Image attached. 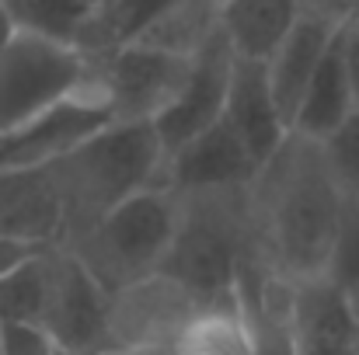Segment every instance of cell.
<instances>
[{"mask_svg":"<svg viewBox=\"0 0 359 355\" xmlns=\"http://www.w3.org/2000/svg\"><path fill=\"white\" fill-rule=\"evenodd\" d=\"M346 209L349 195L332 171L325 143L286 132L244 185L251 261L290 286L328 279Z\"/></svg>","mask_w":359,"mask_h":355,"instance_id":"1","label":"cell"},{"mask_svg":"<svg viewBox=\"0 0 359 355\" xmlns=\"http://www.w3.org/2000/svg\"><path fill=\"white\" fill-rule=\"evenodd\" d=\"M164 160L168 153L150 122H109L70 153L46 164L63 202V244L136 192L164 185Z\"/></svg>","mask_w":359,"mask_h":355,"instance_id":"2","label":"cell"},{"mask_svg":"<svg viewBox=\"0 0 359 355\" xmlns=\"http://www.w3.org/2000/svg\"><path fill=\"white\" fill-rule=\"evenodd\" d=\"M178 195V192H175ZM248 261L244 188L178 195V223L157 272L185 286L206 314L241 310V268Z\"/></svg>","mask_w":359,"mask_h":355,"instance_id":"3","label":"cell"},{"mask_svg":"<svg viewBox=\"0 0 359 355\" xmlns=\"http://www.w3.org/2000/svg\"><path fill=\"white\" fill-rule=\"evenodd\" d=\"M175 223H178V195L157 185L119 202L95 227H88L63 247L112 296L161 268L175 237Z\"/></svg>","mask_w":359,"mask_h":355,"instance_id":"4","label":"cell"},{"mask_svg":"<svg viewBox=\"0 0 359 355\" xmlns=\"http://www.w3.org/2000/svg\"><path fill=\"white\" fill-rule=\"evenodd\" d=\"M98 74V56L70 42L14 28L0 42V139L25 122L81 91Z\"/></svg>","mask_w":359,"mask_h":355,"instance_id":"5","label":"cell"},{"mask_svg":"<svg viewBox=\"0 0 359 355\" xmlns=\"http://www.w3.org/2000/svg\"><path fill=\"white\" fill-rule=\"evenodd\" d=\"M199 314L206 310L185 286H178L164 272H154L109 296L105 345L178 349V342L185 338V331L196 324Z\"/></svg>","mask_w":359,"mask_h":355,"instance_id":"6","label":"cell"},{"mask_svg":"<svg viewBox=\"0 0 359 355\" xmlns=\"http://www.w3.org/2000/svg\"><path fill=\"white\" fill-rule=\"evenodd\" d=\"M192 60H178L136 42H122L98 56V84L112 122H157L189 81Z\"/></svg>","mask_w":359,"mask_h":355,"instance_id":"7","label":"cell"},{"mask_svg":"<svg viewBox=\"0 0 359 355\" xmlns=\"http://www.w3.org/2000/svg\"><path fill=\"white\" fill-rule=\"evenodd\" d=\"M109 293L98 279L67 251H46V303L39 328L56 349H95L105 345Z\"/></svg>","mask_w":359,"mask_h":355,"instance_id":"8","label":"cell"},{"mask_svg":"<svg viewBox=\"0 0 359 355\" xmlns=\"http://www.w3.org/2000/svg\"><path fill=\"white\" fill-rule=\"evenodd\" d=\"M112 122V109L105 102V91L95 81H88L81 91L60 98L46 112L14 129L11 136L0 139V167H42L70 153L77 143L95 136Z\"/></svg>","mask_w":359,"mask_h":355,"instance_id":"9","label":"cell"},{"mask_svg":"<svg viewBox=\"0 0 359 355\" xmlns=\"http://www.w3.org/2000/svg\"><path fill=\"white\" fill-rule=\"evenodd\" d=\"M255 174V160L244 150L234 129L220 118L164 160V188L178 195L192 192H220V188H244Z\"/></svg>","mask_w":359,"mask_h":355,"instance_id":"10","label":"cell"},{"mask_svg":"<svg viewBox=\"0 0 359 355\" xmlns=\"http://www.w3.org/2000/svg\"><path fill=\"white\" fill-rule=\"evenodd\" d=\"M231 67H234V53L224 39V32L192 60L189 81L182 88V95L171 102V109L154 122L157 139L164 146V153L178 150L182 143H189L192 136H199L203 129H210L213 122L224 116V98H227V81H231Z\"/></svg>","mask_w":359,"mask_h":355,"instance_id":"11","label":"cell"},{"mask_svg":"<svg viewBox=\"0 0 359 355\" xmlns=\"http://www.w3.org/2000/svg\"><path fill=\"white\" fill-rule=\"evenodd\" d=\"M342 21L346 18H339V14H325V11H307L304 7V14L290 28V35L265 60L269 88H272V98L279 105V116L286 122V129L293 125V116L300 109V98H304L311 77L318 74L328 46L335 42Z\"/></svg>","mask_w":359,"mask_h":355,"instance_id":"12","label":"cell"},{"mask_svg":"<svg viewBox=\"0 0 359 355\" xmlns=\"http://www.w3.org/2000/svg\"><path fill=\"white\" fill-rule=\"evenodd\" d=\"M0 237L35 247L63 244V202L49 167H0Z\"/></svg>","mask_w":359,"mask_h":355,"instance_id":"13","label":"cell"},{"mask_svg":"<svg viewBox=\"0 0 359 355\" xmlns=\"http://www.w3.org/2000/svg\"><path fill=\"white\" fill-rule=\"evenodd\" d=\"M220 118L234 129V136L251 153L255 167L262 160H269V153L286 139L290 129H286V122L279 116V105L272 98L265 63L234 56L231 81H227V98H224V116Z\"/></svg>","mask_w":359,"mask_h":355,"instance_id":"14","label":"cell"},{"mask_svg":"<svg viewBox=\"0 0 359 355\" xmlns=\"http://www.w3.org/2000/svg\"><path fill=\"white\" fill-rule=\"evenodd\" d=\"M356 335V317L349 314L342 293L328 279L297 286V303L290 321L293 355H353Z\"/></svg>","mask_w":359,"mask_h":355,"instance_id":"15","label":"cell"},{"mask_svg":"<svg viewBox=\"0 0 359 355\" xmlns=\"http://www.w3.org/2000/svg\"><path fill=\"white\" fill-rule=\"evenodd\" d=\"M220 35V0H164L126 42L196 60Z\"/></svg>","mask_w":359,"mask_h":355,"instance_id":"16","label":"cell"},{"mask_svg":"<svg viewBox=\"0 0 359 355\" xmlns=\"http://www.w3.org/2000/svg\"><path fill=\"white\" fill-rule=\"evenodd\" d=\"M300 14V0H220V32L238 60L265 63Z\"/></svg>","mask_w":359,"mask_h":355,"instance_id":"17","label":"cell"},{"mask_svg":"<svg viewBox=\"0 0 359 355\" xmlns=\"http://www.w3.org/2000/svg\"><path fill=\"white\" fill-rule=\"evenodd\" d=\"M353 112H356V98H353V88H349V77L342 67V53H339V35H335V42L328 46L318 74L311 77V84L300 98V109L293 116L290 132L325 143Z\"/></svg>","mask_w":359,"mask_h":355,"instance_id":"18","label":"cell"},{"mask_svg":"<svg viewBox=\"0 0 359 355\" xmlns=\"http://www.w3.org/2000/svg\"><path fill=\"white\" fill-rule=\"evenodd\" d=\"M175 355H255L251 328L241 310H213L199 314L185 331Z\"/></svg>","mask_w":359,"mask_h":355,"instance_id":"19","label":"cell"},{"mask_svg":"<svg viewBox=\"0 0 359 355\" xmlns=\"http://www.w3.org/2000/svg\"><path fill=\"white\" fill-rule=\"evenodd\" d=\"M49 251V247H46ZM46 251L18 265L14 272L0 275V321H42L46 303Z\"/></svg>","mask_w":359,"mask_h":355,"instance_id":"20","label":"cell"},{"mask_svg":"<svg viewBox=\"0 0 359 355\" xmlns=\"http://www.w3.org/2000/svg\"><path fill=\"white\" fill-rule=\"evenodd\" d=\"M328 282L342 293L349 314L356 317L359 324V202L349 199L346 220H342V234H339V247L332 258V272Z\"/></svg>","mask_w":359,"mask_h":355,"instance_id":"21","label":"cell"},{"mask_svg":"<svg viewBox=\"0 0 359 355\" xmlns=\"http://www.w3.org/2000/svg\"><path fill=\"white\" fill-rule=\"evenodd\" d=\"M325 153L346 195L359 202V109L325 139Z\"/></svg>","mask_w":359,"mask_h":355,"instance_id":"22","label":"cell"},{"mask_svg":"<svg viewBox=\"0 0 359 355\" xmlns=\"http://www.w3.org/2000/svg\"><path fill=\"white\" fill-rule=\"evenodd\" d=\"M53 342L39 324L0 321V352L4 355H53Z\"/></svg>","mask_w":359,"mask_h":355,"instance_id":"23","label":"cell"},{"mask_svg":"<svg viewBox=\"0 0 359 355\" xmlns=\"http://www.w3.org/2000/svg\"><path fill=\"white\" fill-rule=\"evenodd\" d=\"M339 53H342V67H346V77H349V88H353V98H356V109H359V25L342 21Z\"/></svg>","mask_w":359,"mask_h":355,"instance_id":"24","label":"cell"},{"mask_svg":"<svg viewBox=\"0 0 359 355\" xmlns=\"http://www.w3.org/2000/svg\"><path fill=\"white\" fill-rule=\"evenodd\" d=\"M46 247H35V244H25V240H11V237H0V275L14 272L18 265H25L28 258L42 254Z\"/></svg>","mask_w":359,"mask_h":355,"instance_id":"25","label":"cell"},{"mask_svg":"<svg viewBox=\"0 0 359 355\" xmlns=\"http://www.w3.org/2000/svg\"><path fill=\"white\" fill-rule=\"evenodd\" d=\"M53 355H136V349H116V345H95V349H53Z\"/></svg>","mask_w":359,"mask_h":355,"instance_id":"26","label":"cell"},{"mask_svg":"<svg viewBox=\"0 0 359 355\" xmlns=\"http://www.w3.org/2000/svg\"><path fill=\"white\" fill-rule=\"evenodd\" d=\"M307 11H325V14H339L346 18V0H300Z\"/></svg>","mask_w":359,"mask_h":355,"instance_id":"27","label":"cell"},{"mask_svg":"<svg viewBox=\"0 0 359 355\" xmlns=\"http://www.w3.org/2000/svg\"><path fill=\"white\" fill-rule=\"evenodd\" d=\"M11 32H14V21H11V14H7L4 0H0V42H4V39H11Z\"/></svg>","mask_w":359,"mask_h":355,"instance_id":"28","label":"cell"},{"mask_svg":"<svg viewBox=\"0 0 359 355\" xmlns=\"http://www.w3.org/2000/svg\"><path fill=\"white\" fill-rule=\"evenodd\" d=\"M74 7H81V11H98V7H105L109 0H70Z\"/></svg>","mask_w":359,"mask_h":355,"instance_id":"29","label":"cell"},{"mask_svg":"<svg viewBox=\"0 0 359 355\" xmlns=\"http://www.w3.org/2000/svg\"><path fill=\"white\" fill-rule=\"evenodd\" d=\"M346 21L359 25V0H346Z\"/></svg>","mask_w":359,"mask_h":355,"instance_id":"30","label":"cell"},{"mask_svg":"<svg viewBox=\"0 0 359 355\" xmlns=\"http://www.w3.org/2000/svg\"><path fill=\"white\" fill-rule=\"evenodd\" d=\"M353 355H359V335H356V349H353Z\"/></svg>","mask_w":359,"mask_h":355,"instance_id":"31","label":"cell"},{"mask_svg":"<svg viewBox=\"0 0 359 355\" xmlns=\"http://www.w3.org/2000/svg\"><path fill=\"white\" fill-rule=\"evenodd\" d=\"M0 355H4V352H0Z\"/></svg>","mask_w":359,"mask_h":355,"instance_id":"32","label":"cell"}]
</instances>
